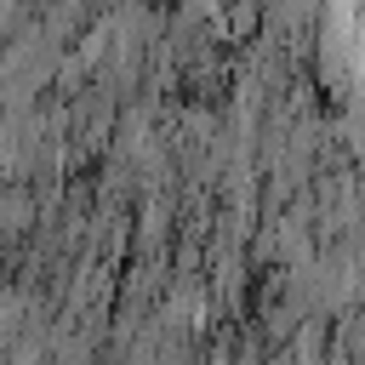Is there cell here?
I'll list each match as a JSON object with an SVG mask.
<instances>
[{"label": "cell", "mask_w": 365, "mask_h": 365, "mask_svg": "<svg viewBox=\"0 0 365 365\" xmlns=\"http://www.w3.org/2000/svg\"><path fill=\"white\" fill-rule=\"evenodd\" d=\"M234 29H240V34H251V29H257V6H251V0H240V6H234Z\"/></svg>", "instance_id": "6da1fadb"}]
</instances>
